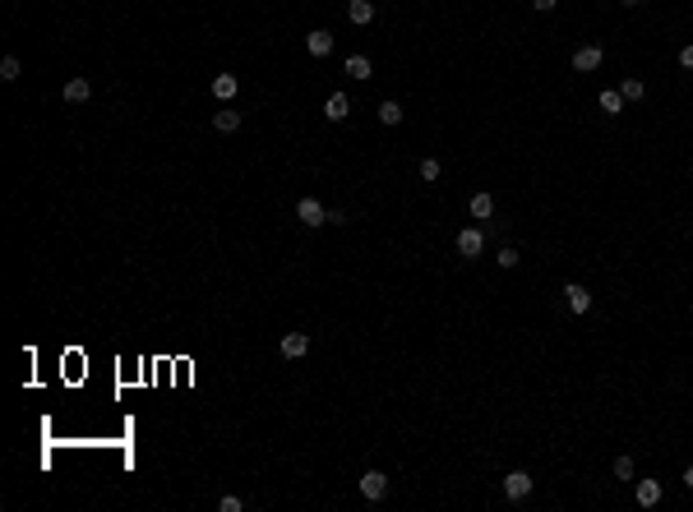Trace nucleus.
Masks as SVG:
<instances>
[{"label": "nucleus", "instance_id": "1", "mask_svg": "<svg viewBox=\"0 0 693 512\" xmlns=\"http://www.w3.org/2000/svg\"><path fill=\"white\" fill-rule=\"evenodd\" d=\"M481 250H485L481 226H462V231H457V254H462V259H476Z\"/></svg>", "mask_w": 693, "mask_h": 512}, {"label": "nucleus", "instance_id": "2", "mask_svg": "<svg viewBox=\"0 0 693 512\" xmlns=\"http://www.w3.org/2000/svg\"><path fill=\"white\" fill-rule=\"evenodd\" d=\"M384 494H388V476H384V471H365V476H360V498L379 503Z\"/></svg>", "mask_w": 693, "mask_h": 512}, {"label": "nucleus", "instance_id": "3", "mask_svg": "<svg viewBox=\"0 0 693 512\" xmlns=\"http://www.w3.org/2000/svg\"><path fill=\"white\" fill-rule=\"evenodd\" d=\"M296 222H300V226H324V222H328V208H324L319 199H300V203H296Z\"/></svg>", "mask_w": 693, "mask_h": 512}, {"label": "nucleus", "instance_id": "4", "mask_svg": "<svg viewBox=\"0 0 693 512\" xmlns=\"http://www.w3.org/2000/svg\"><path fill=\"white\" fill-rule=\"evenodd\" d=\"M532 485H536V480L527 476V471H509V476H504V498H513V503H518V498L532 494Z\"/></svg>", "mask_w": 693, "mask_h": 512}, {"label": "nucleus", "instance_id": "5", "mask_svg": "<svg viewBox=\"0 0 693 512\" xmlns=\"http://www.w3.org/2000/svg\"><path fill=\"white\" fill-rule=\"evenodd\" d=\"M61 97H65V102H70V106H84V102H88V97H93V83H88V78H84V74H74V78H65V88H61Z\"/></svg>", "mask_w": 693, "mask_h": 512}, {"label": "nucleus", "instance_id": "6", "mask_svg": "<svg viewBox=\"0 0 693 512\" xmlns=\"http://www.w3.org/2000/svg\"><path fill=\"white\" fill-rule=\"evenodd\" d=\"M601 61H606V51H601V46H578V51H573V70H578V74L601 70Z\"/></svg>", "mask_w": 693, "mask_h": 512}, {"label": "nucleus", "instance_id": "7", "mask_svg": "<svg viewBox=\"0 0 693 512\" xmlns=\"http://www.w3.org/2000/svg\"><path fill=\"white\" fill-rule=\"evenodd\" d=\"M305 51L315 56V61H324V56L333 51V33H328V28H315V33H305Z\"/></svg>", "mask_w": 693, "mask_h": 512}, {"label": "nucleus", "instance_id": "8", "mask_svg": "<svg viewBox=\"0 0 693 512\" xmlns=\"http://www.w3.org/2000/svg\"><path fill=\"white\" fill-rule=\"evenodd\" d=\"M633 498H638V508H657L661 498H666V489H661V480H638Z\"/></svg>", "mask_w": 693, "mask_h": 512}, {"label": "nucleus", "instance_id": "9", "mask_svg": "<svg viewBox=\"0 0 693 512\" xmlns=\"http://www.w3.org/2000/svg\"><path fill=\"white\" fill-rule=\"evenodd\" d=\"M278 351H282L287 360H300V356L310 351V337H305V332H287V337L278 342Z\"/></svg>", "mask_w": 693, "mask_h": 512}, {"label": "nucleus", "instance_id": "10", "mask_svg": "<svg viewBox=\"0 0 693 512\" xmlns=\"http://www.w3.org/2000/svg\"><path fill=\"white\" fill-rule=\"evenodd\" d=\"M564 300H569L573 314H587V309H592V291L578 287V282H569V287H564Z\"/></svg>", "mask_w": 693, "mask_h": 512}, {"label": "nucleus", "instance_id": "11", "mask_svg": "<svg viewBox=\"0 0 693 512\" xmlns=\"http://www.w3.org/2000/svg\"><path fill=\"white\" fill-rule=\"evenodd\" d=\"M347 116H351V97L347 93H333V97H328V102H324V121H347Z\"/></svg>", "mask_w": 693, "mask_h": 512}, {"label": "nucleus", "instance_id": "12", "mask_svg": "<svg viewBox=\"0 0 693 512\" xmlns=\"http://www.w3.org/2000/svg\"><path fill=\"white\" fill-rule=\"evenodd\" d=\"M236 93H241V78L236 74H213V97H218V102H231Z\"/></svg>", "mask_w": 693, "mask_h": 512}, {"label": "nucleus", "instance_id": "13", "mask_svg": "<svg viewBox=\"0 0 693 512\" xmlns=\"http://www.w3.org/2000/svg\"><path fill=\"white\" fill-rule=\"evenodd\" d=\"M347 19H351L356 28L375 24V5H370V0H347Z\"/></svg>", "mask_w": 693, "mask_h": 512}, {"label": "nucleus", "instance_id": "14", "mask_svg": "<svg viewBox=\"0 0 693 512\" xmlns=\"http://www.w3.org/2000/svg\"><path fill=\"white\" fill-rule=\"evenodd\" d=\"M213 130H218V134H236L241 130V111H231V106L213 111Z\"/></svg>", "mask_w": 693, "mask_h": 512}, {"label": "nucleus", "instance_id": "15", "mask_svg": "<svg viewBox=\"0 0 693 512\" xmlns=\"http://www.w3.org/2000/svg\"><path fill=\"white\" fill-rule=\"evenodd\" d=\"M343 70H347L351 78H360V83H365V78L375 74V65H370V56H347V65H343Z\"/></svg>", "mask_w": 693, "mask_h": 512}, {"label": "nucleus", "instance_id": "16", "mask_svg": "<svg viewBox=\"0 0 693 512\" xmlns=\"http://www.w3.org/2000/svg\"><path fill=\"white\" fill-rule=\"evenodd\" d=\"M597 106H601L606 116H619V111H624V93H619V88H606V93L597 97Z\"/></svg>", "mask_w": 693, "mask_h": 512}, {"label": "nucleus", "instance_id": "17", "mask_svg": "<svg viewBox=\"0 0 693 512\" xmlns=\"http://www.w3.org/2000/svg\"><path fill=\"white\" fill-rule=\"evenodd\" d=\"M472 217L476 222H490L495 217V199H490V194H472Z\"/></svg>", "mask_w": 693, "mask_h": 512}, {"label": "nucleus", "instance_id": "18", "mask_svg": "<svg viewBox=\"0 0 693 512\" xmlns=\"http://www.w3.org/2000/svg\"><path fill=\"white\" fill-rule=\"evenodd\" d=\"M619 93H624V102H642V97H647V83H642V78H624Z\"/></svg>", "mask_w": 693, "mask_h": 512}, {"label": "nucleus", "instance_id": "19", "mask_svg": "<svg viewBox=\"0 0 693 512\" xmlns=\"http://www.w3.org/2000/svg\"><path fill=\"white\" fill-rule=\"evenodd\" d=\"M379 125H403V106H398V102H379Z\"/></svg>", "mask_w": 693, "mask_h": 512}, {"label": "nucleus", "instance_id": "20", "mask_svg": "<svg viewBox=\"0 0 693 512\" xmlns=\"http://www.w3.org/2000/svg\"><path fill=\"white\" fill-rule=\"evenodd\" d=\"M495 263H500V268L509 272V268H518L522 259H518V250H513V245H504V250H500V259H495Z\"/></svg>", "mask_w": 693, "mask_h": 512}, {"label": "nucleus", "instance_id": "21", "mask_svg": "<svg viewBox=\"0 0 693 512\" xmlns=\"http://www.w3.org/2000/svg\"><path fill=\"white\" fill-rule=\"evenodd\" d=\"M0 78H5V83L19 78V56H5V61H0Z\"/></svg>", "mask_w": 693, "mask_h": 512}, {"label": "nucleus", "instance_id": "22", "mask_svg": "<svg viewBox=\"0 0 693 512\" xmlns=\"http://www.w3.org/2000/svg\"><path fill=\"white\" fill-rule=\"evenodd\" d=\"M633 457H614V480H633Z\"/></svg>", "mask_w": 693, "mask_h": 512}, {"label": "nucleus", "instance_id": "23", "mask_svg": "<svg viewBox=\"0 0 693 512\" xmlns=\"http://www.w3.org/2000/svg\"><path fill=\"white\" fill-rule=\"evenodd\" d=\"M439 171H444V166H439V157H425V162H421V180H439Z\"/></svg>", "mask_w": 693, "mask_h": 512}, {"label": "nucleus", "instance_id": "24", "mask_svg": "<svg viewBox=\"0 0 693 512\" xmlns=\"http://www.w3.org/2000/svg\"><path fill=\"white\" fill-rule=\"evenodd\" d=\"M218 512H246V498H236V494H222V498H218Z\"/></svg>", "mask_w": 693, "mask_h": 512}, {"label": "nucleus", "instance_id": "25", "mask_svg": "<svg viewBox=\"0 0 693 512\" xmlns=\"http://www.w3.org/2000/svg\"><path fill=\"white\" fill-rule=\"evenodd\" d=\"M679 65H684V70H693V42L684 46V51H679Z\"/></svg>", "mask_w": 693, "mask_h": 512}, {"label": "nucleus", "instance_id": "26", "mask_svg": "<svg viewBox=\"0 0 693 512\" xmlns=\"http://www.w3.org/2000/svg\"><path fill=\"white\" fill-rule=\"evenodd\" d=\"M555 5H560V0H532V9H541V14H550Z\"/></svg>", "mask_w": 693, "mask_h": 512}, {"label": "nucleus", "instance_id": "27", "mask_svg": "<svg viewBox=\"0 0 693 512\" xmlns=\"http://www.w3.org/2000/svg\"><path fill=\"white\" fill-rule=\"evenodd\" d=\"M684 489H689V494H693V466L684 471Z\"/></svg>", "mask_w": 693, "mask_h": 512}]
</instances>
